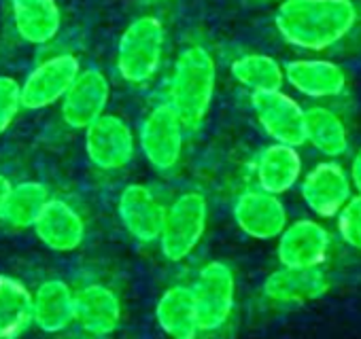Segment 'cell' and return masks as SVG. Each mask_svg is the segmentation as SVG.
<instances>
[{
	"instance_id": "18",
	"label": "cell",
	"mask_w": 361,
	"mask_h": 339,
	"mask_svg": "<svg viewBox=\"0 0 361 339\" xmlns=\"http://www.w3.org/2000/svg\"><path fill=\"white\" fill-rule=\"evenodd\" d=\"M13 24L30 45L51 43L62 28V13L56 0H13Z\"/></svg>"
},
{
	"instance_id": "2",
	"label": "cell",
	"mask_w": 361,
	"mask_h": 339,
	"mask_svg": "<svg viewBox=\"0 0 361 339\" xmlns=\"http://www.w3.org/2000/svg\"><path fill=\"white\" fill-rule=\"evenodd\" d=\"M217 85V66L213 56L200 47L190 45L178 53L170 79L168 104L185 127H198L213 102Z\"/></svg>"
},
{
	"instance_id": "8",
	"label": "cell",
	"mask_w": 361,
	"mask_h": 339,
	"mask_svg": "<svg viewBox=\"0 0 361 339\" xmlns=\"http://www.w3.org/2000/svg\"><path fill=\"white\" fill-rule=\"evenodd\" d=\"M79 70H81L79 60L71 53H60L41 62L20 85L22 106L30 110L54 106L64 98Z\"/></svg>"
},
{
	"instance_id": "24",
	"label": "cell",
	"mask_w": 361,
	"mask_h": 339,
	"mask_svg": "<svg viewBox=\"0 0 361 339\" xmlns=\"http://www.w3.org/2000/svg\"><path fill=\"white\" fill-rule=\"evenodd\" d=\"M304 132L306 142H310L317 151H321L327 157H338L348 146L344 123L338 115L323 106H312L304 110Z\"/></svg>"
},
{
	"instance_id": "13",
	"label": "cell",
	"mask_w": 361,
	"mask_h": 339,
	"mask_svg": "<svg viewBox=\"0 0 361 339\" xmlns=\"http://www.w3.org/2000/svg\"><path fill=\"white\" fill-rule=\"evenodd\" d=\"M300 191L302 200L314 215L329 219L350 200V181L342 165L336 161H323L304 177Z\"/></svg>"
},
{
	"instance_id": "26",
	"label": "cell",
	"mask_w": 361,
	"mask_h": 339,
	"mask_svg": "<svg viewBox=\"0 0 361 339\" xmlns=\"http://www.w3.org/2000/svg\"><path fill=\"white\" fill-rule=\"evenodd\" d=\"M232 75L240 85L249 87L251 91H276L283 87L285 81L281 64L274 58L262 53L238 58L232 64Z\"/></svg>"
},
{
	"instance_id": "14",
	"label": "cell",
	"mask_w": 361,
	"mask_h": 339,
	"mask_svg": "<svg viewBox=\"0 0 361 339\" xmlns=\"http://www.w3.org/2000/svg\"><path fill=\"white\" fill-rule=\"evenodd\" d=\"M329 250L327 229L310 219L287 225L279 236L276 255L283 267H321Z\"/></svg>"
},
{
	"instance_id": "6",
	"label": "cell",
	"mask_w": 361,
	"mask_h": 339,
	"mask_svg": "<svg viewBox=\"0 0 361 339\" xmlns=\"http://www.w3.org/2000/svg\"><path fill=\"white\" fill-rule=\"evenodd\" d=\"M183 132L185 125L170 104H159L151 108L138 134L145 159L159 172L172 170L183 155Z\"/></svg>"
},
{
	"instance_id": "29",
	"label": "cell",
	"mask_w": 361,
	"mask_h": 339,
	"mask_svg": "<svg viewBox=\"0 0 361 339\" xmlns=\"http://www.w3.org/2000/svg\"><path fill=\"white\" fill-rule=\"evenodd\" d=\"M350 179H353V185L357 189V193L361 196V148L357 151L355 159H353V165H350Z\"/></svg>"
},
{
	"instance_id": "5",
	"label": "cell",
	"mask_w": 361,
	"mask_h": 339,
	"mask_svg": "<svg viewBox=\"0 0 361 339\" xmlns=\"http://www.w3.org/2000/svg\"><path fill=\"white\" fill-rule=\"evenodd\" d=\"M192 293L200 331L221 328L230 320L236 301V280L232 267L221 261L207 263L200 269Z\"/></svg>"
},
{
	"instance_id": "27",
	"label": "cell",
	"mask_w": 361,
	"mask_h": 339,
	"mask_svg": "<svg viewBox=\"0 0 361 339\" xmlns=\"http://www.w3.org/2000/svg\"><path fill=\"white\" fill-rule=\"evenodd\" d=\"M22 108V87L13 77H0V136H3Z\"/></svg>"
},
{
	"instance_id": "30",
	"label": "cell",
	"mask_w": 361,
	"mask_h": 339,
	"mask_svg": "<svg viewBox=\"0 0 361 339\" xmlns=\"http://www.w3.org/2000/svg\"><path fill=\"white\" fill-rule=\"evenodd\" d=\"M11 183L7 177L0 174V217H3V210H5V204H7V198H9V191H11Z\"/></svg>"
},
{
	"instance_id": "20",
	"label": "cell",
	"mask_w": 361,
	"mask_h": 339,
	"mask_svg": "<svg viewBox=\"0 0 361 339\" xmlns=\"http://www.w3.org/2000/svg\"><path fill=\"white\" fill-rule=\"evenodd\" d=\"M155 318L170 339H196L200 333L196 301L190 286L178 284L168 288L155 305Z\"/></svg>"
},
{
	"instance_id": "19",
	"label": "cell",
	"mask_w": 361,
	"mask_h": 339,
	"mask_svg": "<svg viewBox=\"0 0 361 339\" xmlns=\"http://www.w3.org/2000/svg\"><path fill=\"white\" fill-rule=\"evenodd\" d=\"M32 322L45 333H60L75 322V293L64 280H47L37 288Z\"/></svg>"
},
{
	"instance_id": "12",
	"label": "cell",
	"mask_w": 361,
	"mask_h": 339,
	"mask_svg": "<svg viewBox=\"0 0 361 339\" xmlns=\"http://www.w3.org/2000/svg\"><path fill=\"white\" fill-rule=\"evenodd\" d=\"M234 221L249 238L272 240L287 227V210L279 196L264 189L245 191L234 204Z\"/></svg>"
},
{
	"instance_id": "3",
	"label": "cell",
	"mask_w": 361,
	"mask_h": 339,
	"mask_svg": "<svg viewBox=\"0 0 361 339\" xmlns=\"http://www.w3.org/2000/svg\"><path fill=\"white\" fill-rule=\"evenodd\" d=\"M164 26L153 15L134 20L121 34L117 45V70L134 85H142L155 77L164 56Z\"/></svg>"
},
{
	"instance_id": "1",
	"label": "cell",
	"mask_w": 361,
	"mask_h": 339,
	"mask_svg": "<svg viewBox=\"0 0 361 339\" xmlns=\"http://www.w3.org/2000/svg\"><path fill=\"white\" fill-rule=\"evenodd\" d=\"M357 22L350 0H285L276 11L281 37L308 51H321L344 39Z\"/></svg>"
},
{
	"instance_id": "9",
	"label": "cell",
	"mask_w": 361,
	"mask_h": 339,
	"mask_svg": "<svg viewBox=\"0 0 361 339\" xmlns=\"http://www.w3.org/2000/svg\"><path fill=\"white\" fill-rule=\"evenodd\" d=\"M109 96L111 85L104 72L98 68L79 70L73 85L60 100L64 123L73 129H87L98 117L104 115Z\"/></svg>"
},
{
	"instance_id": "16",
	"label": "cell",
	"mask_w": 361,
	"mask_h": 339,
	"mask_svg": "<svg viewBox=\"0 0 361 339\" xmlns=\"http://www.w3.org/2000/svg\"><path fill=\"white\" fill-rule=\"evenodd\" d=\"M329 280L321 267H281L264 282V295L283 305L308 303L323 297Z\"/></svg>"
},
{
	"instance_id": "10",
	"label": "cell",
	"mask_w": 361,
	"mask_h": 339,
	"mask_svg": "<svg viewBox=\"0 0 361 339\" xmlns=\"http://www.w3.org/2000/svg\"><path fill=\"white\" fill-rule=\"evenodd\" d=\"M251 104L257 115V121L262 123V127L272 140L289 146H298L306 142L304 110L293 98H289L281 89L253 91Z\"/></svg>"
},
{
	"instance_id": "22",
	"label": "cell",
	"mask_w": 361,
	"mask_h": 339,
	"mask_svg": "<svg viewBox=\"0 0 361 339\" xmlns=\"http://www.w3.org/2000/svg\"><path fill=\"white\" fill-rule=\"evenodd\" d=\"M302 174V159L295 146L274 142L257 157V183L259 189L281 196L289 191Z\"/></svg>"
},
{
	"instance_id": "4",
	"label": "cell",
	"mask_w": 361,
	"mask_h": 339,
	"mask_svg": "<svg viewBox=\"0 0 361 339\" xmlns=\"http://www.w3.org/2000/svg\"><path fill=\"white\" fill-rule=\"evenodd\" d=\"M209 221L207 198L198 191L178 196L170 208H166L164 227L159 234V246L168 261L176 263L188 259L200 244Z\"/></svg>"
},
{
	"instance_id": "23",
	"label": "cell",
	"mask_w": 361,
	"mask_h": 339,
	"mask_svg": "<svg viewBox=\"0 0 361 339\" xmlns=\"http://www.w3.org/2000/svg\"><path fill=\"white\" fill-rule=\"evenodd\" d=\"M32 322V293L24 282L0 274V339H16Z\"/></svg>"
},
{
	"instance_id": "28",
	"label": "cell",
	"mask_w": 361,
	"mask_h": 339,
	"mask_svg": "<svg viewBox=\"0 0 361 339\" xmlns=\"http://www.w3.org/2000/svg\"><path fill=\"white\" fill-rule=\"evenodd\" d=\"M338 231L342 240L361 250V196L350 198L338 212Z\"/></svg>"
},
{
	"instance_id": "11",
	"label": "cell",
	"mask_w": 361,
	"mask_h": 339,
	"mask_svg": "<svg viewBox=\"0 0 361 339\" xmlns=\"http://www.w3.org/2000/svg\"><path fill=\"white\" fill-rule=\"evenodd\" d=\"M117 215L132 238L151 244L159 240L166 219V206L153 196L149 187L134 183L121 191L117 202Z\"/></svg>"
},
{
	"instance_id": "21",
	"label": "cell",
	"mask_w": 361,
	"mask_h": 339,
	"mask_svg": "<svg viewBox=\"0 0 361 339\" xmlns=\"http://www.w3.org/2000/svg\"><path fill=\"white\" fill-rule=\"evenodd\" d=\"M285 79L300 94L310 98H329L342 94L346 85L344 70L325 60H295L285 66Z\"/></svg>"
},
{
	"instance_id": "25",
	"label": "cell",
	"mask_w": 361,
	"mask_h": 339,
	"mask_svg": "<svg viewBox=\"0 0 361 339\" xmlns=\"http://www.w3.org/2000/svg\"><path fill=\"white\" fill-rule=\"evenodd\" d=\"M47 200H49V193H47L45 185L35 183V181L20 183V185L11 187L0 221H5L7 225H11L16 229L32 227L35 221L39 219L41 210L45 208Z\"/></svg>"
},
{
	"instance_id": "17",
	"label": "cell",
	"mask_w": 361,
	"mask_h": 339,
	"mask_svg": "<svg viewBox=\"0 0 361 339\" xmlns=\"http://www.w3.org/2000/svg\"><path fill=\"white\" fill-rule=\"evenodd\" d=\"M75 320L94 337L117 331L121 322V301L104 284H87L75 293Z\"/></svg>"
},
{
	"instance_id": "15",
	"label": "cell",
	"mask_w": 361,
	"mask_h": 339,
	"mask_svg": "<svg viewBox=\"0 0 361 339\" xmlns=\"http://www.w3.org/2000/svg\"><path fill=\"white\" fill-rule=\"evenodd\" d=\"M32 227L37 238L56 252H73L85 238V223L81 215L68 202L58 198L47 200Z\"/></svg>"
},
{
	"instance_id": "7",
	"label": "cell",
	"mask_w": 361,
	"mask_h": 339,
	"mask_svg": "<svg viewBox=\"0 0 361 339\" xmlns=\"http://www.w3.org/2000/svg\"><path fill=\"white\" fill-rule=\"evenodd\" d=\"M136 142L130 125L117 115H102L85 129L87 159L100 170H121L134 159Z\"/></svg>"
}]
</instances>
